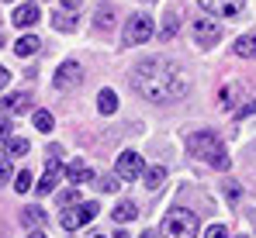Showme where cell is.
I'll use <instances>...</instances> for the list:
<instances>
[{"mask_svg": "<svg viewBox=\"0 0 256 238\" xmlns=\"http://www.w3.org/2000/svg\"><path fill=\"white\" fill-rule=\"evenodd\" d=\"M132 86L146 97V100H156V104H166V100H180L187 97L190 90V79L184 73L180 62L163 59V55H149L135 66L132 73Z\"/></svg>", "mask_w": 256, "mask_h": 238, "instance_id": "1", "label": "cell"}, {"mask_svg": "<svg viewBox=\"0 0 256 238\" xmlns=\"http://www.w3.org/2000/svg\"><path fill=\"white\" fill-rule=\"evenodd\" d=\"M187 149H190L194 159L208 162V166H214V169H228V166H232L228 156H225V145L218 142L214 131H194V135L187 138Z\"/></svg>", "mask_w": 256, "mask_h": 238, "instance_id": "2", "label": "cell"}, {"mask_svg": "<svg viewBox=\"0 0 256 238\" xmlns=\"http://www.w3.org/2000/svg\"><path fill=\"white\" fill-rule=\"evenodd\" d=\"M198 214L187 211V207H173L166 211L163 225H160V235L163 238H198Z\"/></svg>", "mask_w": 256, "mask_h": 238, "instance_id": "3", "label": "cell"}, {"mask_svg": "<svg viewBox=\"0 0 256 238\" xmlns=\"http://www.w3.org/2000/svg\"><path fill=\"white\" fill-rule=\"evenodd\" d=\"M97 204L94 200H86V204H73V207H66L62 214H59V225L66 228V232H76V228H84V225H90L94 218H97Z\"/></svg>", "mask_w": 256, "mask_h": 238, "instance_id": "4", "label": "cell"}, {"mask_svg": "<svg viewBox=\"0 0 256 238\" xmlns=\"http://www.w3.org/2000/svg\"><path fill=\"white\" fill-rule=\"evenodd\" d=\"M152 35V17L149 14H132L125 24V45H142Z\"/></svg>", "mask_w": 256, "mask_h": 238, "instance_id": "5", "label": "cell"}, {"mask_svg": "<svg viewBox=\"0 0 256 238\" xmlns=\"http://www.w3.org/2000/svg\"><path fill=\"white\" fill-rule=\"evenodd\" d=\"M80 79H84V66L70 59V62H62L56 69V79L52 83H56V90H73V86H80Z\"/></svg>", "mask_w": 256, "mask_h": 238, "instance_id": "6", "label": "cell"}, {"mask_svg": "<svg viewBox=\"0 0 256 238\" xmlns=\"http://www.w3.org/2000/svg\"><path fill=\"white\" fill-rule=\"evenodd\" d=\"M114 169H118V176H122V180H138V176L146 173V162H142L138 152H122Z\"/></svg>", "mask_w": 256, "mask_h": 238, "instance_id": "7", "label": "cell"}, {"mask_svg": "<svg viewBox=\"0 0 256 238\" xmlns=\"http://www.w3.org/2000/svg\"><path fill=\"white\" fill-rule=\"evenodd\" d=\"M201 7L208 14H214V17H239L246 0H201Z\"/></svg>", "mask_w": 256, "mask_h": 238, "instance_id": "8", "label": "cell"}, {"mask_svg": "<svg viewBox=\"0 0 256 238\" xmlns=\"http://www.w3.org/2000/svg\"><path fill=\"white\" fill-rule=\"evenodd\" d=\"M194 38L201 41V45H214V41L222 38V24L214 17H194Z\"/></svg>", "mask_w": 256, "mask_h": 238, "instance_id": "9", "label": "cell"}, {"mask_svg": "<svg viewBox=\"0 0 256 238\" xmlns=\"http://www.w3.org/2000/svg\"><path fill=\"white\" fill-rule=\"evenodd\" d=\"M59 176H62V162H59V156H48V169H45L42 180L35 183V194H38V197L52 194V190H56V183H59Z\"/></svg>", "mask_w": 256, "mask_h": 238, "instance_id": "10", "label": "cell"}, {"mask_svg": "<svg viewBox=\"0 0 256 238\" xmlns=\"http://www.w3.org/2000/svg\"><path fill=\"white\" fill-rule=\"evenodd\" d=\"M10 21H14L18 28H32V24L38 21V3H32V0H28V3H18L14 14H10Z\"/></svg>", "mask_w": 256, "mask_h": 238, "instance_id": "11", "label": "cell"}, {"mask_svg": "<svg viewBox=\"0 0 256 238\" xmlns=\"http://www.w3.org/2000/svg\"><path fill=\"white\" fill-rule=\"evenodd\" d=\"M218 100H222V111H239V100H242V86L239 83H228V86H222V93H218Z\"/></svg>", "mask_w": 256, "mask_h": 238, "instance_id": "12", "label": "cell"}, {"mask_svg": "<svg viewBox=\"0 0 256 238\" xmlns=\"http://www.w3.org/2000/svg\"><path fill=\"white\" fill-rule=\"evenodd\" d=\"M66 176H70V183H94V169L86 162H70Z\"/></svg>", "mask_w": 256, "mask_h": 238, "instance_id": "13", "label": "cell"}, {"mask_svg": "<svg viewBox=\"0 0 256 238\" xmlns=\"http://www.w3.org/2000/svg\"><path fill=\"white\" fill-rule=\"evenodd\" d=\"M52 28L56 31H76V14L73 10H52Z\"/></svg>", "mask_w": 256, "mask_h": 238, "instance_id": "14", "label": "cell"}, {"mask_svg": "<svg viewBox=\"0 0 256 238\" xmlns=\"http://www.w3.org/2000/svg\"><path fill=\"white\" fill-rule=\"evenodd\" d=\"M38 48H42V41L35 38V35H21V38L14 41V52H18L21 59H28V55H35Z\"/></svg>", "mask_w": 256, "mask_h": 238, "instance_id": "15", "label": "cell"}, {"mask_svg": "<svg viewBox=\"0 0 256 238\" xmlns=\"http://www.w3.org/2000/svg\"><path fill=\"white\" fill-rule=\"evenodd\" d=\"M97 111L100 114H114L118 111V93L114 90H100L97 93Z\"/></svg>", "mask_w": 256, "mask_h": 238, "instance_id": "16", "label": "cell"}, {"mask_svg": "<svg viewBox=\"0 0 256 238\" xmlns=\"http://www.w3.org/2000/svg\"><path fill=\"white\" fill-rule=\"evenodd\" d=\"M28 107V93H7L4 97V111L7 114H18V111H24Z\"/></svg>", "mask_w": 256, "mask_h": 238, "instance_id": "17", "label": "cell"}, {"mask_svg": "<svg viewBox=\"0 0 256 238\" xmlns=\"http://www.w3.org/2000/svg\"><path fill=\"white\" fill-rule=\"evenodd\" d=\"M142 176H146V187H149V190H160L163 180H166V166H152V169H146Z\"/></svg>", "mask_w": 256, "mask_h": 238, "instance_id": "18", "label": "cell"}, {"mask_svg": "<svg viewBox=\"0 0 256 238\" xmlns=\"http://www.w3.org/2000/svg\"><path fill=\"white\" fill-rule=\"evenodd\" d=\"M111 218L125 225V221H132V218H138V211H135V204H132V200H122V204L111 211Z\"/></svg>", "mask_w": 256, "mask_h": 238, "instance_id": "19", "label": "cell"}, {"mask_svg": "<svg viewBox=\"0 0 256 238\" xmlns=\"http://www.w3.org/2000/svg\"><path fill=\"white\" fill-rule=\"evenodd\" d=\"M21 225H24V228H38V225H45V211L42 207H28V211L21 214Z\"/></svg>", "mask_w": 256, "mask_h": 238, "instance_id": "20", "label": "cell"}, {"mask_svg": "<svg viewBox=\"0 0 256 238\" xmlns=\"http://www.w3.org/2000/svg\"><path fill=\"white\" fill-rule=\"evenodd\" d=\"M236 52L242 55V59H250V55H256V35L250 31V35H242V38L236 41Z\"/></svg>", "mask_w": 256, "mask_h": 238, "instance_id": "21", "label": "cell"}, {"mask_svg": "<svg viewBox=\"0 0 256 238\" xmlns=\"http://www.w3.org/2000/svg\"><path fill=\"white\" fill-rule=\"evenodd\" d=\"M32 187H35V176H32L28 169H21V173H18V183H14V190H18V194H28Z\"/></svg>", "mask_w": 256, "mask_h": 238, "instance_id": "22", "label": "cell"}, {"mask_svg": "<svg viewBox=\"0 0 256 238\" xmlns=\"http://www.w3.org/2000/svg\"><path fill=\"white\" fill-rule=\"evenodd\" d=\"M52 124H56V121H52V114H48V111H35V128H38L42 135H48V131H52Z\"/></svg>", "mask_w": 256, "mask_h": 238, "instance_id": "23", "label": "cell"}, {"mask_svg": "<svg viewBox=\"0 0 256 238\" xmlns=\"http://www.w3.org/2000/svg\"><path fill=\"white\" fill-rule=\"evenodd\" d=\"M28 152V138H10L7 142V156H24Z\"/></svg>", "mask_w": 256, "mask_h": 238, "instance_id": "24", "label": "cell"}, {"mask_svg": "<svg viewBox=\"0 0 256 238\" xmlns=\"http://www.w3.org/2000/svg\"><path fill=\"white\" fill-rule=\"evenodd\" d=\"M94 187H97V190H104V194H114V190H118L122 183H118V176H100V180H97Z\"/></svg>", "mask_w": 256, "mask_h": 238, "instance_id": "25", "label": "cell"}, {"mask_svg": "<svg viewBox=\"0 0 256 238\" xmlns=\"http://www.w3.org/2000/svg\"><path fill=\"white\" fill-rule=\"evenodd\" d=\"M76 200H80V194H76V190H62V194H59V207H73Z\"/></svg>", "mask_w": 256, "mask_h": 238, "instance_id": "26", "label": "cell"}, {"mask_svg": "<svg viewBox=\"0 0 256 238\" xmlns=\"http://www.w3.org/2000/svg\"><path fill=\"white\" fill-rule=\"evenodd\" d=\"M10 176H14V169H10V156H4V159H0V183H7Z\"/></svg>", "mask_w": 256, "mask_h": 238, "instance_id": "27", "label": "cell"}, {"mask_svg": "<svg viewBox=\"0 0 256 238\" xmlns=\"http://www.w3.org/2000/svg\"><path fill=\"white\" fill-rule=\"evenodd\" d=\"M204 238H228V228H225V225H212Z\"/></svg>", "mask_w": 256, "mask_h": 238, "instance_id": "28", "label": "cell"}, {"mask_svg": "<svg viewBox=\"0 0 256 238\" xmlns=\"http://www.w3.org/2000/svg\"><path fill=\"white\" fill-rule=\"evenodd\" d=\"M250 114H256V100H250V104H242V107L236 111V118H250Z\"/></svg>", "mask_w": 256, "mask_h": 238, "instance_id": "29", "label": "cell"}, {"mask_svg": "<svg viewBox=\"0 0 256 238\" xmlns=\"http://www.w3.org/2000/svg\"><path fill=\"white\" fill-rule=\"evenodd\" d=\"M225 194H228V200H239V197H242V190H239L236 183H225Z\"/></svg>", "mask_w": 256, "mask_h": 238, "instance_id": "30", "label": "cell"}, {"mask_svg": "<svg viewBox=\"0 0 256 238\" xmlns=\"http://www.w3.org/2000/svg\"><path fill=\"white\" fill-rule=\"evenodd\" d=\"M173 35H176V21H166V24H163V41L173 38Z\"/></svg>", "mask_w": 256, "mask_h": 238, "instance_id": "31", "label": "cell"}, {"mask_svg": "<svg viewBox=\"0 0 256 238\" xmlns=\"http://www.w3.org/2000/svg\"><path fill=\"white\" fill-rule=\"evenodd\" d=\"M0 142H10V121H0Z\"/></svg>", "mask_w": 256, "mask_h": 238, "instance_id": "32", "label": "cell"}, {"mask_svg": "<svg viewBox=\"0 0 256 238\" xmlns=\"http://www.w3.org/2000/svg\"><path fill=\"white\" fill-rule=\"evenodd\" d=\"M7 83H10V69H4V66H0V90H4Z\"/></svg>", "mask_w": 256, "mask_h": 238, "instance_id": "33", "label": "cell"}, {"mask_svg": "<svg viewBox=\"0 0 256 238\" xmlns=\"http://www.w3.org/2000/svg\"><path fill=\"white\" fill-rule=\"evenodd\" d=\"M76 3H80V0H62V7H66V10H73Z\"/></svg>", "mask_w": 256, "mask_h": 238, "instance_id": "34", "label": "cell"}, {"mask_svg": "<svg viewBox=\"0 0 256 238\" xmlns=\"http://www.w3.org/2000/svg\"><path fill=\"white\" fill-rule=\"evenodd\" d=\"M138 238H156V235H152V232H142V235H138Z\"/></svg>", "mask_w": 256, "mask_h": 238, "instance_id": "35", "label": "cell"}, {"mask_svg": "<svg viewBox=\"0 0 256 238\" xmlns=\"http://www.w3.org/2000/svg\"><path fill=\"white\" fill-rule=\"evenodd\" d=\"M114 238H132V235H128V232H118V235H114Z\"/></svg>", "mask_w": 256, "mask_h": 238, "instance_id": "36", "label": "cell"}, {"mask_svg": "<svg viewBox=\"0 0 256 238\" xmlns=\"http://www.w3.org/2000/svg\"><path fill=\"white\" fill-rule=\"evenodd\" d=\"M28 238H45V235H42V232H35V235H28Z\"/></svg>", "mask_w": 256, "mask_h": 238, "instance_id": "37", "label": "cell"}, {"mask_svg": "<svg viewBox=\"0 0 256 238\" xmlns=\"http://www.w3.org/2000/svg\"><path fill=\"white\" fill-rule=\"evenodd\" d=\"M94 238H104V235H94Z\"/></svg>", "mask_w": 256, "mask_h": 238, "instance_id": "38", "label": "cell"}]
</instances>
